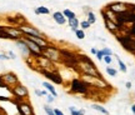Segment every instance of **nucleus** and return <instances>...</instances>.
<instances>
[{"mask_svg": "<svg viewBox=\"0 0 135 115\" xmlns=\"http://www.w3.org/2000/svg\"><path fill=\"white\" fill-rule=\"evenodd\" d=\"M86 20L90 24H95L97 23V16H95V14L93 13L91 10H88L86 11Z\"/></svg>", "mask_w": 135, "mask_h": 115, "instance_id": "obj_19", "label": "nucleus"}, {"mask_svg": "<svg viewBox=\"0 0 135 115\" xmlns=\"http://www.w3.org/2000/svg\"><path fill=\"white\" fill-rule=\"evenodd\" d=\"M91 108L94 109V110H97V111H99V113H101V114H104V115H109V111L106 110V109L104 108V106L99 105V104H93Z\"/></svg>", "mask_w": 135, "mask_h": 115, "instance_id": "obj_20", "label": "nucleus"}, {"mask_svg": "<svg viewBox=\"0 0 135 115\" xmlns=\"http://www.w3.org/2000/svg\"><path fill=\"white\" fill-rule=\"evenodd\" d=\"M64 14V16L66 18V19H71V18H76V15H75V13L74 11H71V10H69V9H65L64 11H61Z\"/></svg>", "mask_w": 135, "mask_h": 115, "instance_id": "obj_22", "label": "nucleus"}, {"mask_svg": "<svg viewBox=\"0 0 135 115\" xmlns=\"http://www.w3.org/2000/svg\"><path fill=\"white\" fill-rule=\"evenodd\" d=\"M16 45L20 48V50H21V53L24 54V55H30V51H29V48L26 46V44H25V41L23 40V39H19V40H16Z\"/></svg>", "mask_w": 135, "mask_h": 115, "instance_id": "obj_16", "label": "nucleus"}, {"mask_svg": "<svg viewBox=\"0 0 135 115\" xmlns=\"http://www.w3.org/2000/svg\"><path fill=\"white\" fill-rule=\"evenodd\" d=\"M10 59L9 55H6V54H0V60H8Z\"/></svg>", "mask_w": 135, "mask_h": 115, "instance_id": "obj_36", "label": "nucleus"}, {"mask_svg": "<svg viewBox=\"0 0 135 115\" xmlns=\"http://www.w3.org/2000/svg\"><path fill=\"white\" fill-rule=\"evenodd\" d=\"M128 34L129 35H131L133 38H135V24H131L130 28H129V30H128Z\"/></svg>", "mask_w": 135, "mask_h": 115, "instance_id": "obj_28", "label": "nucleus"}, {"mask_svg": "<svg viewBox=\"0 0 135 115\" xmlns=\"http://www.w3.org/2000/svg\"><path fill=\"white\" fill-rule=\"evenodd\" d=\"M103 60L106 63V65H110L111 61H113V57L110 56V55H104V57H103Z\"/></svg>", "mask_w": 135, "mask_h": 115, "instance_id": "obj_30", "label": "nucleus"}, {"mask_svg": "<svg viewBox=\"0 0 135 115\" xmlns=\"http://www.w3.org/2000/svg\"><path fill=\"white\" fill-rule=\"evenodd\" d=\"M0 28L8 34L9 40H15V41H16V40H19V39L24 38V33H23V30L20 29V26H16V25H6V26H0Z\"/></svg>", "mask_w": 135, "mask_h": 115, "instance_id": "obj_6", "label": "nucleus"}, {"mask_svg": "<svg viewBox=\"0 0 135 115\" xmlns=\"http://www.w3.org/2000/svg\"><path fill=\"white\" fill-rule=\"evenodd\" d=\"M43 86L46 89V91H49V93L54 96V98H56V96H58V93H56V90H55V88H54L53 84H50V83H48V82H44Z\"/></svg>", "mask_w": 135, "mask_h": 115, "instance_id": "obj_17", "label": "nucleus"}, {"mask_svg": "<svg viewBox=\"0 0 135 115\" xmlns=\"http://www.w3.org/2000/svg\"><path fill=\"white\" fill-rule=\"evenodd\" d=\"M15 103H16V108H18L20 115H34L33 106L30 105L28 101L21 100V101H15Z\"/></svg>", "mask_w": 135, "mask_h": 115, "instance_id": "obj_10", "label": "nucleus"}, {"mask_svg": "<svg viewBox=\"0 0 135 115\" xmlns=\"http://www.w3.org/2000/svg\"><path fill=\"white\" fill-rule=\"evenodd\" d=\"M105 9L110 10L111 13H114L115 15H119L124 11H128V4L125 3H121V1H113L110 4L105 5Z\"/></svg>", "mask_w": 135, "mask_h": 115, "instance_id": "obj_7", "label": "nucleus"}, {"mask_svg": "<svg viewBox=\"0 0 135 115\" xmlns=\"http://www.w3.org/2000/svg\"><path fill=\"white\" fill-rule=\"evenodd\" d=\"M20 29L23 30L24 35H26V36H40V38H45L41 31H39L36 28H34V26H31L29 24H25L23 26H20Z\"/></svg>", "mask_w": 135, "mask_h": 115, "instance_id": "obj_11", "label": "nucleus"}, {"mask_svg": "<svg viewBox=\"0 0 135 115\" xmlns=\"http://www.w3.org/2000/svg\"><path fill=\"white\" fill-rule=\"evenodd\" d=\"M81 79L86 83L90 88H93V89L106 90V89H110L111 88V86L103 79V76H93V75H85V74H83Z\"/></svg>", "mask_w": 135, "mask_h": 115, "instance_id": "obj_2", "label": "nucleus"}, {"mask_svg": "<svg viewBox=\"0 0 135 115\" xmlns=\"http://www.w3.org/2000/svg\"><path fill=\"white\" fill-rule=\"evenodd\" d=\"M134 46H135V39H134Z\"/></svg>", "mask_w": 135, "mask_h": 115, "instance_id": "obj_43", "label": "nucleus"}, {"mask_svg": "<svg viewBox=\"0 0 135 115\" xmlns=\"http://www.w3.org/2000/svg\"><path fill=\"white\" fill-rule=\"evenodd\" d=\"M11 91V94L16 98V99H19V100H24L26 96L29 95V91H28V88L24 85H21V84H16V85L13 86V89H10Z\"/></svg>", "mask_w": 135, "mask_h": 115, "instance_id": "obj_9", "label": "nucleus"}, {"mask_svg": "<svg viewBox=\"0 0 135 115\" xmlns=\"http://www.w3.org/2000/svg\"><path fill=\"white\" fill-rule=\"evenodd\" d=\"M23 40L25 41L26 46L29 48V51H30V56H34V57H39L43 55V49L39 46L38 44H35L34 41H31L30 39H28L26 36L23 38Z\"/></svg>", "mask_w": 135, "mask_h": 115, "instance_id": "obj_8", "label": "nucleus"}, {"mask_svg": "<svg viewBox=\"0 0 135 115\" xmlns=\"http://www.w3.org/2000/svg\"><path fill=\"white\" fill-rule=\"evenodd\" d=\"M97 57H98V60H103V57H104V54H103V51L101 50H98V53H97Z\"/></svg>", "mask_w": 135, "mask_h": 115, "instance_id": "obj_35", "label": "nucleus"}, {"mask_svg": "<svg viewBox=\"0 0 135 115\" xmlns=\"http://www.w3.org/2000/svg\"><path fill=\"white\" fill-rule=\"evenodd\" d=\"M8 55H9L10 59H15V54L13 53V51H9V53H8Z\"/></svg>", "mask_w": 135, "mask_h": 115, "instance_id": "obj_39", "label": "nucleus"}, {"mask_svg": "<svg viewBox=\"0 0 135 115\" xmlns=\"http://www.w3.org/2000/svg\"><path fill=\"white\" fill-rule=\"evenodd\" d=\"M75 69L81 75L85 74V75H93V76H101L97 66L94 65V63L86 55H78V63Z\"/></svg>", "mask_w": 135, "mask_h": 115, "instance_id": "obj_1", "label": "nucleus"}, {"mask_svg": "<svg viewBox=\"0 0 135 115\" xmlns=\"http://www.w3.org/2000/svg\"><path fill=\"white\" fill-rule=\"evenodd\" d=\"M43 55L53 63H61V59H63L60 48H56L54 45H48L45 49H43Z\"/></svg>", "mask_w": 135, "mask_h": 115, "instance_id": "obj_4", "label": "nucleus"}, {"mask_svg": "<svg viewBox=\"0 0 135 115\" xmlns=\"http://www.w3.org/2000/svg\"><path fill=\"white\" fill-rule=\"evenodd\" d=\"M125 86L128 88V89H130V88H131V83H130V82H128V83L125 84Z\"/></svg>", "mask_w": 135, "mask_h": 115, "instance_id": "obj_41", "label": "nucleus"}, {"mask_svg": "<svg viewBox=\"0 0 135 115\" xmlns=\"http://www.w3.org/2000/svg\"><path fill=\"white\" fill-rule=\"evenodd\" d=\"M0 101H10L9 98H6V96H1L0 95Z\"/></svg>", "mask_w": 135, "mask_h": 115, "instance_id": "obj_38", "label": "nucleus"}, {"mask_svg": "<svg viewBox=\"0 0 135 115\" xmlns=\"http://www.w3.org/2000/svg\"><path fill=\"white\" fill-rule=\"evenodd\" d=\"M74 33H75V35H76V38L80 39V40H83V39L85 38V31H84L83 29H76Z\"/></svg>", "mask_w": 135, "mask_h": 115, "instance_id": "obj_25", "label": "nucleus"}, {"mask_svg": "<svg viewBox=\"0 0 135 115\" xmlns=\"http://www.w3.org/2000/svg\"><path fill=\"white\" fill-rule=\"evenodd\" d=\"M68 24H69V26L71 28L73 31H75L76 29H79L80 21L78 20V18H71V19H68Z\"/></svg>", "mask_w": 135, "mask_h": 115, "instance_id": "obj_18", "label": "nucleus"}, {"mask_svg": "<svg viewBox=\"0 0 135 115\" xmlns=\"http://www.w3.org/2000/svg\"><path fill=\"white\" fill-rule=\"evenodd\" d=\"M54 100H55V98H54L51 94H48V95H46V101H48L49 104H51Z\"/></svg>", "mask_w": 135, "mask_h": 115, "instance_id": "obj_34", "label": "nucleus"}, {"mask_svg": "<svg viewBox=\"0 0 135 115\" xmlns=\"http://www.w3.org/2000/svg\"><path fill=\"white\" fill-rule=\"evenodd\" d=\"M104 24H105V28L108 29L110 33L115 34V35L119 34V25L116 24V23H114V21H111V20H109V19H104Z\"/></svg>", "mask_w": 135, "mask_h": 115, "instance_id": "obj_14", "label": "nucleus"}, {"mask_svg": "<svg viewBox=\"0 0 135 115\" xmlns=\"http://www.w3.org/2000/svg\"><path fill=\"white\" fill-rule=\"evenodd\" d=\"M69 110H70V113H71V115H84L85 114V110H78L76 108H74V106H70L69 108Z\"/></svg>", "mask_w": 135, "mask_h": 115, "instance_id": "obj_23", "label": "nucleus"}, {"mask_svg": "<svg viewBox=\"0 0 135 115\" xmlns=\"http://www.w3.org/2000/svg\"><path fill=\"white\" fill-rule=\"evenodd\" d=\"M131 111H133V113H134V115H135V104L131 106Z\"/></svg>", "mask_w": 135, "mask_h": 115, "instance_id": "obj_42", "label": "nucleus"}, {"mask_svg": "<svg viewBox=\"0 0 135 115\" xmlns=\"http://www.w3.org/2000/svg\"><path fill=\"white\" fill-rule=\"evenodd\" d=\"M35 94H36V95H38V96H44V95H48V94H46V91H45V90H38V89L35 90Z\"/></svg>", "mask_w": 135, "mask_h": 115, "instance_id": "obj_33", "label": "nucleus"}, {"mask_svg": "<svg viewBox=\"0 0 135 115\" xmlns=\"http://www.w3.org/2000/svg\"><path fill=\"white\" fill-rule=\"evenodd\" d=\"M53 19H54V21L59 25H64L66 23V18L64 16V14L61 11H55L53 14Z\"/></svg>", "mask_w": 135, "mask_h": 115, "instance_id": "obj_15", "label": "nucleus"}, {"mask_svg": "<svg viewBox=\"0 0 135 115\" xmlns=\"http://www.w3.org/2000/svg\"><path fill=\"white\" fill-rule=\"evenodd\" d=\"M49 13H50V10H49L46 6H39V8H36V9H35V14H36V15H40V14L48 15Z\"/></svg>", "mask_w": 135, "mask_h": 115, "instance_id": "obj_21", "label": "nucleus"}, {"mask_svg": "<svg viewBox=\"0 0 135 115\" xmlns=\"http://www.w3.org/2000/svg\"><path fill=\"white\" fill-rule=\"evenodd\" d=\"M116 57H118V56H116ZM118 64H119V68H120L121 71H123V73H126V65L120 60V57H118Z\"/></svg>", "mask_w": 135, "mask_h": 115, "instance_id": "obj_27", "label": "nucleus"}, {"mask_svg": "<svg viewBox=\"0 0 135 115\" xmlns=\"http://www.w3.org/2000/svg\"><path fill=\"white\" fill-rule=\"evenodd\" d=\"M128 9H129L131 14L135 15V4H128Z\"/></svg>", "mask_w": 135, "mask_h": 115, "instance_id": "obj_32", "label": "nucleus"}, {"mask_svg": "<svg viewBox=\"0 0 135 115\" xmlns=\"http://www.w3.org/2000/svg\"><path fill=\"white\" fill-rule=\"evenodd\" d=\"M54 113H55V115H64V113L60 109H54Z\"/></svg>", "mask_w": 135, "mask_h": 115, "instance_id": "obj_37", "label": "nucleus"}, {"mask_svg": "<svg viewBox=\"0 0 135 115\" xmlns=\"http://www.w3.org/2000/svg\"><path fill=\"white\" fill-rule=\"evenodd\" d=\"M70 93L89 95L90 94V86L88 85L83 79H73L71 83H70Z\"/></svg>", "mask_w": 135, "mask_h": 115, "instance_id": "obj_3", "label": "nucleus"}, {"mask_svg": "<svg viewBox=\"0 0 135 115\" xmlns=\"http://www.w3.org/2000/svg\"><path fill=\"white\" fill-rule=\"evenodd\" d=\"M44 110H45L46 115H55V113H54V109H51V108H49L48 105H45V106H44Z\"/></svg>", "mask_w": 135, "mask_h": 115, "instance_id": "obj_29", "label": "nucleus"}, {"mask_svg": "<svg viewBox=\"0 0 135 115\" xmlns=\"http://www.w3.org/2000/svg\"><path fill=\"white\" fill-rule=\"evenodd\" d=\"M90 23L88 21V20H83V21H80V24H79V26H80V29H83V30H86L88 28H90Z\"/></svg>", "mask_w": 135, "mask_h": 115, "instance_id": "obj_26", "label": "nucleus"}, {"mask_svg": "<svg viewBox=\"0 0 135 115\" xmlns=\"http://www.w3.org/2000/svg\"><path fill=\"white\" fill-rule=\"evenodd\" d=\"M0 79L8 86H14L16 84H19V79H18V76L15 75L14 73H5L3 75H0Z\"/></svg>", "mask_w": 135, "mask_h": 115, "instance_id": "obj_12", "label": "nucleus"}, {"mask_svg": "<svg viewBox=\"0 0 135 115\" xmlns=\"http://www.w3.org/2000/svg\"><path fill=\"white\" fill-rule=\"evenodd\" d=\"M90 51H91V54H94V55H97V53H98V49H95V48H91V49H90Z\"/></svg>", "mask_w": 135, "mask_h": 115, "instance_id": "obj_40", "label": "nucleus"}, {"mask_svg": "<svg viewBox=\"0 0 135 115\" xmlns=\"http://www.w3.org/2000/svg\"><path fill=\"white\" fill-rule=\"evenodd\" d=\"M101 51H103V54H104V55H110V56L113 55V51H111L109 48H104Z\"/></svg>", "mask_w": 135, "mask_h": 115, "instance_id": "obj_31", "label": "nucleus"}, {"mask_svg": "<svg viewBox=\"0 0 135 115\" xmlns=\"http://www.w3.org/2000/svg\"><path fill=\"white\" fill-rule=\"evenodd\" d=\"M106 74H108V75H110V76H116L118 71H116V69L111 68L110 65H108V66H106Z\"/></svg>", "mask_w": 135, "mask_h": 115, "instance_id": "obj_24", "label": "nucleus"}, {"mask_svg": "<svg viewBox=\"0 0 135 115\" xmlns=\"http://www.w3.org/2000/svg\"><path fill=\"white\" fill-rule=\"evenodd\" d=\"M116 39H118V41L121 44V46L125 49L126 51L135 54V46H134L135 38H133L129 34H118V35H116Z\"/></svg>", "mask_w": 135, "mask_h": 115, "instance_id": "obj_5", "label": "nucleus"}, {"mask_svg": "<svg viewBox=\"0 0 135 115\" xmlns=\"http://www.w3.org/2000/svg\"><path fill=\"white\" fill-rule=\"evenodd\" d=\"M40 73L44 76H46L50 82L55 83V84H63V78L59 75L56 71H45V70H40Z\"/></svg>", "mask_w": 135, "mask_h": 115, "instance_id": "obj_13", "label": "nucleus"}]
</instances>
